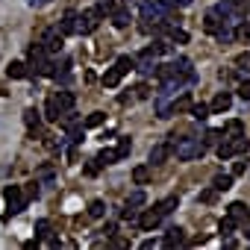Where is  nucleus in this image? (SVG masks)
Instances as JSON below:
<instances>
[{"mask_svg":"<svg viewBox=\"0 0 250 250\" xmlns=\"http://www.w3.org/2000/svg\"><path fill=\"white\" fill-rule=\"evenodd\" d=\"M142 21H147L145 33H150L153 27L171 21V3H165V0H145L142 3Z\"/></svg>","mask_w":250,"mask_h":250,"instance_id":"obj_1","label":"nucleus"},{"mask_svg":"<svg viewBox=\"0 0 250 250\" xmlns=\"http://www.w3.org/2000/svg\"><path fill=\"white\" fill-rule=\"evenodd\" d=\"M171 153H177V159L180 162H191V159H200L203 153H206V147H203V142L200 139H180L177 145H171Z\"/></svg>","mask_w":250,"mask_h":250,"instance_id":"obj_2","label":"nucleus"},{"mask_svg":"<svg viewBox=\"0 0 250 250\" xmlns=\"http://www.w3.org/2000/svg\"><path fill=\"white\" fill-rule=\"evenodd\" d=\"M133 68H136V59H130V56H118L115 65L103 74V85H106V88H115V85L124 80V74H130Z\"/></svg>","mask_w":250,"mask_h":250,"instance_id":"obj_3","label":"nucleus"},{"mask_svg":"<svg viewBox=\"0 0 250 250\" xmlns=\"http://www.w3.org/2000/svg\"><path fill=\"white\" fill-rule=\"evenodd\" d=\"M247 147H250V142H247V136L241 133V136H232V139L218 142V145H215V153H218V159H232V156L244 153Z\"/></svg>","mask_w":250,"mask_h":250,"instance_id":"obj_4","label":"nucleus"},{"mask_svg":"<svg viewBox=\"0 0 250 250\" xmlns=\"http://www.w3.org/2000/svg\"><path fill=\"white\" fill-rule=\"evenodd\" d=\"M30 68H33V74H39V77H50L53 62H50V53L42 47V42L30 47Z\"/></svg>","mask_w":250,"mask_h":250,"instance_id":"obj_5","label":"nucleus"},{"mask_svg":"<svg viewBox=\"0 0 250 250\" xmlns=\"http://www.w3.org/2000/svg\"><path fill=\"white\" fill-rule=\"evenodd\" d=\"M3 200H6V215L9 218L18 215V212H24V206H27V197H24L21 186H6L3 188Z\"/></svg>","mask_w":250,"mask_h":250,"instance_id":"obj_6","label":"nucleus"},{"mask_svg":"<svg viewBox=\"0 0 250 250\" xmlns=\"http://www.w3.org/2000/svg\"><path fill=\"white\" fill-rule=\"evenodd\" d=\"M100 9H85V12H77V27H74V33H80V36H88V33H94L97 30V24H100Z\"/></svg>","mask_w":250,"mask_h":250,"instance_id":"obj_7","label":"nucleus"},{"mask_svg":"<svg viewBox=\"0 0 250 250\" xmlns=\"http://www.w3.org/2000/svg\"><path fill=\"white\" fill-rule=\"evenodd\" d=\"M62 42H65V36L59 33V27H50V30L44 33V39H42V47H44L47 53H62Z\"/></svg>","mask_w":250,"mask_h":250,"instance_id":"obj_8","label":"nucleus"},{"mask_svg":"<svg viewBox=\"0 0 250 250\" xmlns=\"http://www.w3.org/2000/svg\"><path fill=\"white\" fill-rule=\"evenodd\" d=\"M156 53H153V47H147V50H142V56H139V62H136V68L142 71V74H156Z\"/></svg>","mask_w":250,"mask_h":250,"instance_id":"obj_9","label":"nucleus"},{"mask_svg":"<svg viewBox=\"0 0 250 250\" xmlns=\"http://www.w3.org/2000/svg\"><path fill=\"white\" fill-rule=\"evenodd\" d=\"M168 156H171V145H168V142H162V145H153V147H150L147 162H150V165H162Z\"/></svg>","mask_w":250,"mask_h":250,"instance_id":"obj_10","label":"nucleus"},{"mask_svg":"<svg viewBox=\"0 0 250 250\" xmlns=\"http://www.w3.org/2000/svg\"><path fill=\"white\" fill-rule=\"evenodd\" d=\"M229 106H232V94H229V91H221V94H215V100L209 103V112L221 115V112H227Z\"/></svg>","mask_w":250,"mask_h":250,"instance_id":"obj_11","label":"nucleus"},{"mask_svg":"<svg viewBox=\"0 0 250 250\" xmlns=\"http://www.w3.org/2000/svg\"><path fill=\"white\" fill-rule=\"evenodd\" d=\"M162 244H165V247H183V244H186V229H183V227H171L168 235L162 238Z\"/></svg>","mask_w":250,"mask_h":250,"instance_id":"obj_12","label":"nucleus"},{"mask_svg":"<svg viewBox=\"0 0 250 250\" xmlns=\"http://www.w3.org/2000/svg\"><path fill=\"white\" fill-rule=\"evenodd\" d=\"M53 103L59 106V115H65V112H71V109H74V94L62 88V91H56V94H53Z\"/></svg>","mask_w":250,"mask_h":250,"instance_id":"obj_13","label":"nucleus"},{"mask_svg":"<svg viewBox=\"0 0 250 250\" xmlns=\"http://www.w3.org/2000/svg\"><path fill=\"white\" fill-rule=\"evenodd\" d=\"M159 221H162V215L156 209H147V212L139 215V227L142 229H153V227H159Z\"/></svg>","mask_w":250,"mask_h":250,"instance_id":"obj_14","label":"nucleus"},{"mask_svg":"<svg viewBox=\"0 0 250 250\" xmlns=\"http://www.w3.org/2000/svg\"><path fill=\"white\" fill-rule=\"evenodd\" d=\"M227 209H229L227 215H229V218H235L238 224H247V221H250V212H247V206H244V203H238V200H235V203H229Z\"/></svg>","mask_w":250,"mask_h":250,"instance_id":"obj_15","label":"nucleus"},{"mask_svg":"<svg viewBox=\"0 0 250 250\" xmlns=\"http://www.w3.org/2000/svg\"><path fill=\"white\" fill-rule=\"evenodd\" d=\"M74 27H77V12H65V18L59 21V33L62 36H71Z\"/></svg>","mask_w":250,"mask_h":250,"instance_id":"obj_16","label":"nucleus"},{"mask_svg":"<svg viewBox=\"0 0 250 250\" xmlns=\"http://www.w3.org/2000/svg\"><path fill=\"white\" fill-rule=\"evenodd\" d=\"M6 74H9L12 80H24L30 71H27V65H24V62H18V59H15V62H9V65H6Z\"/></svg>","mask_w":250,"mask_h":250,"instance_id":"obj_17","label":"nucleus"},{"mask_svg":"<svg viewBox=\"0 0 250 250\" xmlns=\"http://www.w3.org/2000/svg\"><path fill=\"white\" fill-rule=\"evenodd\" d=\"M212 188H215V191H227V188H232V174H218V177L212 180Z\"/></svg>","mask_w":250,"mask_h":250,"instance_id":"obj_18","label":"nucleus"},{"mask_svg":"<svg viewBox=\"0 0 250 250\" xmlns=\"http://www.w3.org/2000/svg\"><path fill=\"white\" fill-rule=\"evenodd\" d=\"M177 203H180L177 197H165V200H159V203H156V212L165 218V215H171V212L177 209Z\"/></svg>","mask_w":250,"mask_h":250,"instance_id":"obj_19","label":"nucleus"},{"mask_svg":"<svg viewBox=\"0 0 250 250\" xmlns=\"http://www.w3.org/2000/svg\"><path fill=\"white\" fill-rule=\"evenodd\" d=\"M235 227H238V221H235V218H229V215H227V218H224V221L218 224V229H221V235H224V238H229Z\"/></svg>","mask_w":250,"mask_h":250,"instance_id":"obj_20","label":"nucleus"},{"mask_svg":"<svg viewBox=\"0 0 250 250\" xmlns=\"http://www.w3.org/2000/svg\"><path fill=\"white\" fill-rule=\"evenodd\" d=\"M130 147H133V142H130L127 136H124V139L118 142V147H115V153H118V162H121V159H127V156H130Z\"/></svg>","mask_w":250,"mask_h":250,"instance_id":"obj_21","label":"nucleus"},{"mask_svg":"<svg viewBox=\"0 0 250 250\" xmlns=\"http://www.w3.org/2000/svg\"><path fill=\"white\" fill-rule=\"evenodd\" d=\"M215 39H218V42H221V44H229V42H232V39H235V33H232V30H229V24H224V27H221V30H215Z\"/></svg>","mask_w":250,"mask_h":250,"instance_id":"obj_22","label":"nucleus"},{"mask_svg":"<svg viewBox=\"0 0 250 250\" xmlns=\"http://www.w3.org/2000/svg\"><path fill=\"white\" fill-rule=\"evenodd\" d=\"M133 180H136V186H145V183L150 180V168H147V165H139V168L133 171Z\"/></svg>","mask_w":250,"mask_h":250,"instance_id":"obj_23","label":"nucleus"},{"mask_svg":"<svg viewBox=\"0 0 250 250\" xmlns=\"http://www.w3.org/2000/svg\"><path fill=\"white\" fill-rule=\"evenodd\" d=\"M42 238H50V221L47 218H42L36 224V241H42Z\"/></svg>","mask_w":250,"mask_h":250,"instance_id":"obj_24","label":"nucleus"},{"mask_svg":"<svg viewBox=\"0 0 250 250\" xmlns=\"http://www.w3.org/2000/svg\"><path fill=\"white\" fill-rule=\"evenodd\" d=\"M44 118L47 121H59V106L53 103V97H47V103H44Z\"/></svg>","mask_w":250,"mask_h":250,"instance_id":"obj_25","label":"nucleus"},{"mask_svg":"<svg viewBox=\"0 0 250 250\" xmlns=\"http://www.w3.org/2000/svg\"><path fill=\"white\" fill-rule=\"evenodd\" d=\"M88 215H91V218H103V215H106V203H103V200H91V203H88Z\"/></svg>","mask_w":250,"mask_h":250,"instance_id":"obj_26","label":"nucleus"},{"mask_svg":"<svg viewBox=\"0 0 250 250\" xmlns=\"http://www.w3.org/2000/svg\"><path fill=\"white\" fill-rule=\"evenodd\" d=\"M188 109H191V115H194L197 121H206V118H209V106H206V103H194V106H188Z\"/></svg>","mask_w":250,"mask_h":250,"instance_id":"obj_27","label":"nucleus"},{"mask_svg":"<svg viewBox=\"0 0 250 250\" xmlns=\"http://www.w3.org/2000/svg\"><path fill=\"white\" fill-rule=\"evenodd\" d=\"M221 139H224V133H221V130H209V133H206V139H203V147H215Z\"/></svg>","mask_w":250,"mask_h":250,"instance_id":"obj_28","label":"nucleus"},{"mask_svg":"<svg viewBox=\"0 0 250 250\" xmlns=\"http://www.w3.org/2000/svg\"><path fill=\"white\" fill-rule=\"evenodd\" d=\"M24 121H27V127H30V130H33V127H39V124H42L39 109H27V112H24Z\"/></svg>","mask_w":250,"mask_h":250,"instance_id":"obj_29","label":"nucleus"},{"mask_svg":"<svg viewBox=\"0 0 250 250\" xmlns=\"http://www.w3.org/2000/svg\"><path fill=\"white\" fill-rule=\"evenodd\" d=\"M103 121H106V115H103V112H91V115L85 118V124H83V127H100Z\"/></svg>","mask_w":250,"mask_h":250,"instance_id":"obj_30","label":"nucleus"},{"mask_svg":"<svg viewBox=\"0 0 250 250\" xmlns=\"http://www.w3.org/2000/svg\"><path fill=\"white\" fill-rule=\"evenodd\" d=\"M165 30L171 33V39H174V42H180V44H186V42H188V33H186V30H180V27H165Z\"/></svg>","mask_w":250,"mask_h":250,"instance_id":"obj_31","label":"nucleus"},{"mask_svg":"<svg viewBox=\"0 0 250 250\" xmlns=\"http://www.w3.org/2000/svg\"><path fill=\"white\" fill-rule=\"evenodd\" d=\"M145 200H147V197H145V191L139 188V191H133V194L127 197V206H130V209H136V206H142Z\"/></svg>","mask_w":250,"mask_h":250,"instance_id":"obj_32","label":"nucleus"},{"mask_svg":"<svg viewBox=\"0 0 250 250\" xmlns=\"http://www.w3.org/2000/svg\"><path fill=\"white\" fill-rule=\"evenodd\" d=\"M238 97H241V100H250V80H244V83L238 85Z\"/></svg>","mask_w":250,"mask_h":250,"instance_id":"obj_33","label":"nucleus"},{"mask_svg":"<svg viewBox=\"0 0 250 250\" xmlns=\"http://www.w3.org/2000/svg\"><path fill=\"white\" fill-rule=\"evenodd\" d=\"M238 39H244V42H250V21H244L241 27H238V33H235Z\"/></svg>","mask_w":250,"mask_h":250,"instance_id":"obj_34","label":"nucleus"},{"mask_svg":"<svg viewBox=\"0 0 250 250\" xmlns=\"http://www.w3.org/2000/svg\"><path fill=\"white\" fill-rule=\"evenodd\" d=\"M244 171H247V162H235V165H232V177H235V174H244Z\"/></svg>","mask_w":250,"mask_h":250,"instance_id":"obj_35","label":"nucleus"},{"mask_svg":"<svg viewBox=\"0 0 250 250\" xmlns=\"http://www.w3.org/2000/svg\"><path fill=\"white\" fill-rule=\"evenodd\" d=\"M200 200H203V203H212V200H215V188H209V191H203V194H200Z\"/></svg>","mask_w":250,"mask_h":250,"instance_id":"obj_36","label":"nucleus"},{"mask_svg":"<svg viewBox=\"0 0 250 250\" xmlns=\"http://www.w3.org/2000/svg\"><path fill=\"white\" fill-rule=\"evenodd\" d=\"M147 94H150V88H147V85H139V88H136V97H147Z\"/></svg>","mask_w":250,"mask_h":250,"instance_id":"obj_37","label":"nucleus"},{"mask_svg":"<svg viewBox=\"0 0 250 250\" xmlns=\"http://www.w3.org/2000/svg\"><path fill=\"white\" fill-rule=\"evenodd\" d=\"M30 186V197H39V180L36 183H27Z\"/></svg>","mask_w":250,"mask_h":250,"instance_id":"obj_38","label":"nucleus"},{"mask_svg":"<svg viewBox=\"0 0 250 250\" xmlns=\"http://www.w3.org/2000/svg\"><path fill=\"white\" fill-rule=\"evenodd\" d=\"M165 3H171V6H188L191 0H165Z\"/></svg>","mask_w":250,"mask_h":250,"instance_id":"obj_39","label":"nucleus"},{"mask_svg":"<svg viewBox=\"0 0 250 250\" xmlns=\"http://www.w3.org/2000/svg\"><path fill=\"white\" fill-rule=\"evenodd\" d=\"M27 3H30V6H42V3H44V0H27Z\"/></svg>","mask_w":250,"mask_h":250,"instance_id":"obj_40","label":"nucleus"}]
</instances>
